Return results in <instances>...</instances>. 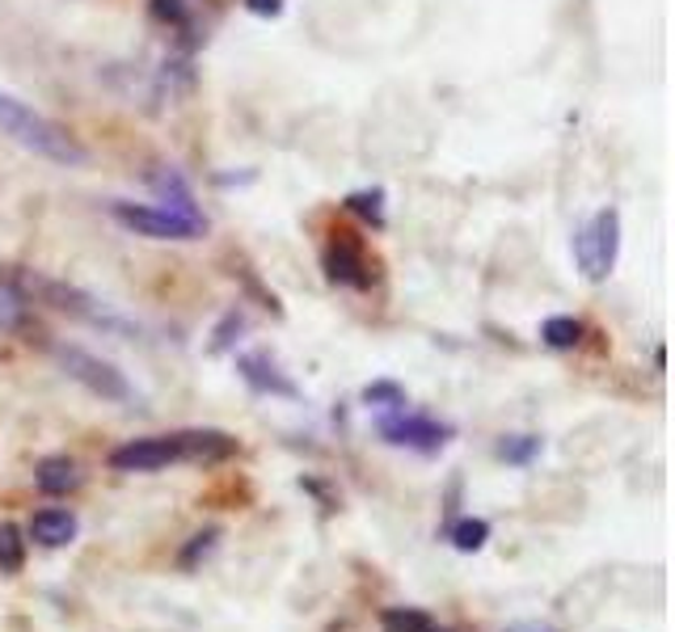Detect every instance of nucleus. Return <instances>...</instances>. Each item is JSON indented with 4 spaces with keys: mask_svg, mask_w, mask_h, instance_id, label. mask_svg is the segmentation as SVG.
I'll list each match as a JSON object with an SVG mask.
<instances>
[{
    "mask_svg": "<svg viewBox=\"0 0 675 632\" xmlns=\"http://www.w3.org/2000/svg\"><path fill=\"white\" fill-rule=\"evenodd\" d=\"M0 136L18 140L22 148L39 152V157H47V161H55V164H85L89 161V152H85V148H81V143H76L60 122H51L47 115L30 110L25 101H18V97L4 94V89H0Z\"/></svg>",
    "mask_w": 675,
    "mask_h": 632,
    "instance_id": "f257e3e1",
    "label": "nucleus"
},
{
    "mask_svg": "<svg viewBox=\"0 0 675 632\" xmlns=\"http://www.w3.org/2000/svg\"><path fill=\"white\" fill-rule=\"evenodd\" d=\"M617 254H621V215L612 207L596 211L575 236V261H579L582 279L603 282L617 266Z\"/></svg>",
    "mask_w": 675,
    "mask_h": 632,
    "instance_id": "f03ea898",
    "label": "nucleus"
},
{
    "mask_svg": "<svg viewBox=\"0 0 675 632\" xmlns=\"http://www.w3.org/2000/svg\"><path fill=\"white\" fill-rule=\"evenodd\" d=\"M110 215L119 219L127 233L148 236V240H199L207 224L186 219V215H173L165 207H140V203H115Z\"/></svg>",
    "mask_w": 675,
    "mask_h": 632,
    "instance_id": "7ed1b4c3",
    "label": "nucleus"
},
{
    "mask_svg": "<svg viewBox=\"0 0 675 632\" xmlns=\"http://www.w3.org/2000/svg\"><path fill=\"white\" fill-rule=\"evenodd\" d=\"M60 363H64V372L73 375L76 384H85L94 397L131 400V384H127V375H122L115 363H106V358H97V354L81 351V346H60Z\"/></svg>",
    "mask_w": 675,
    "mask_h": 632,
    "instance_id": "20e7f679",
    "label": "nucleus"
},
{
    "mask_svg": "<svg viewBox=\"0 0 675 632\" xmlns=\"http://www.w3.org/2000/svg\"><path fill=\"white\" fill-rule=\"evenodd\" d=\"M321 266H325V279L338 282V287H360V291H367V287L376 282V270H372V261H367V249L360 245V236L342 233V228H338L334 240L325 245Z\"/></svg>",
    "mask_w": 675,
    "mask_h": 632,
    "instance_id": "39448f33",
    "label": "nucleus"
},
{
    "mask_svg": "<svg viewBox=\"0 0 675 632\" xmlns=\"http://www.w3.org/2000/svg\"><path fill=\"white\" fill-rule=\"evenodd\" d=\"M169 464H182V447L178 435H148V439H131L110 451V469L115 472H157Z\"/></svg>",
    "mask_w": 675,
    "mask_h": 632,
    "instance_id": "423d86ee",
    "label": "nucleus"
},
{
    "mask_svg": "<svg viewBox=\"0 0 675 632\" xmlns=\"http://www.w3.org/2000/svg\"><path fill=\"white\" fill-rule=\"evenodd\" d=\"M381 439L393 447H414V451H439L452 439V426L435 418H418V414H393L381 421Z\"/></svg>",
    "mask_w": 675,
    "mask_h": 632,
    "instance_id": "0eeeda50",
    "label": "nucleus"
},
{
    "mask_svg": "<svg viewBox=\"0 0 675 632\" xmlns=\"http://www.w3.org/2000/svg\"><path fill=\"white\" fill-rule=\"evenodd\" d=\"M237 372H242V379L254 388V393H275V397H300V388L291 384L288 375L279 372V363L270 358V354L254 351V354H242L237 358Z\"/></svg>",
    "mask_w": 675,
    "mask_h": 632,
    "instance_id": "6e6552de",
    "label": "nucleus"
},
{
    "mask_svg": "<svg viewBox=\"0 0 675 632\" xmlns=\"http://www.w3.org/2000/svg\"><path fill=\"white\" fill-rule=\"evenodd\" d=\"M178 447H182V460H191V464H219V460L237 456V439L224 430H182Z\"/></svg>",
    "mask_w": 675,
    "mask_h": 632,
    "instance_id": "1a4fd4ad",
    "label": "nucleus"
},
{
    "mask_svg": "<svg viewBox=\"0 0 675 632\" xmlns=\"http://www.w3.org/2000/svg\"><path fill=\"white\" fill-rule=\"evenodd\" d=\"M76 532H81V523L64 506H47V511H39V515L30 518V536L39 539L43 548H64V544L76 539Z\"/></svg>",
    "mask_w": 675,
    "mask_h": 632,
    "instance_id": "9d476101",
    "label": "nucleus"
},
{
    "mask_svg": "<svg viewBox=\"0 0 675 632\" xmlns=\"http://www.w3.org/2000/svg\"><path fill=\"white\" fill-rule=\"evenodd\" d=\"M148 182H152V190H157V199L165 203V211H173V215H186V219H199V224H207V219H203V211L194 207V194H191V186L182 182V173H178V169H157Z\"/></svg>",
    "mask_w": 675,
    "mask_h": 632,
    "instance_id": "9b49d317",
    "label": "nucleus"
},
{
    "mask_svg": "<svg viewBox=\"0 0 675 632\" xmlns=\"http://www.w3.org/2000/svg\"><path fill=\"white\" fill-rule=\"evenodd\" d=\"M34 485L47 493V497H64V493H73L81 485V472L68 456H47L39 469H34Z\"/></svg>",
    "mask_w": 675,
    "mask_h": 632,
    "instance_id": "f8f14e48",
    "label": "nucleus"
},
{
    "mask_svg": "<svg viewBox=\"0 0 675 632\" xmlns=\"http://www.w3.org/2000/svg\"><path fill=\"white\" fill-rule=\"evenodd\" d=\"M30 325V304H25L22 287L0 279V333H18Z\"/></svg>",
    "mask_w": 675,
    "mask_h": 632,
    "instance_id": "ddd939ff",
    "label": "nucleus"
},
{
    "mask_svg": "<svg viewBox=\"0 0 675 632\" xmlns=\"http://www.w3.org/2000/svg\"><path fill=\"white\" fill-rule=\"evenodd\" d=\"M540 342L549 351H575L582 342V321H575V317H549L540 325Z\"/></svg>",
    "mask_w": 675,
    "mask_h": 632,
    "instance_id": "4468645a",
    "label": "nucleus"
},
{
    "mask_svg": "<svg viewBox=\"0 0 675 632\" xmlns=\"http://www.w3.org/2000/svg\"><path fill=\"white\" fill-rule=\"evenodd\" d=\"M381 629L385 632H431L435 620L422 608H385Z\"/></svg>",
    "mask_w": 675,
    "mask_h": 632,
    "instance_id": "2eb2a0df",
    "label": "nucleus"
},
{
    "mask_svg": "<svg viewBox=\"0 0 675 632\" xmlns=\"http://www.w3.org/2000/svg\"><path fill=\"white\" fill-rule=\"evenodd\" d=\"M448 539L457 544L460 553H482L485 539H490V523H485V518H457L452 532H448Z\"/></svg>",
    "mask_w": 675,
    "mask_h": 632,
    "instance_id": "dca6fc26",
    "label": "nucleus"
},
{
    "mask_svg": "<svg viewBox=\"0 0 675 632\" xmlns=\"http://www.w3.org/2000/svg\"><path fill=\"white\" fill-rule=\"evenodd\" d=\"M25 565V539L13 523H0V569L4 574H18Z\"/></svg>",
    "mask_w": 675,
    "mask_h": 632,
    "instance_id": "f3484780",
    "label": "nucleus"
},
{
    "mask_svg": "<svg viewBox=\"0 0 675 632\" xmlns=\"http://www.w3.org/2000/svg\"><path fill=\"white\" fill-rule=\"evenodd\" d=\"M346 211H355L363 219H372L376 228L385 224V190H355V194H346Z\"/></svg>",
    "mask_w": 675,
    "mask_h": 632,
    "instance_id": "a211bd4d",
    "label": "nucleus"
},
{
    "mask_svg": "<svg viewBox=\"0 0 675 632\" xmlns=\"http://www.w3.org/2000/svg\"><path fill=\"white\" fill-rule=\"evenodd\" d=\"M540 456V439L536 435H506L503 443H499V460L506 464H532Z\"/></svg>",
    "mask_w": 675,
    "mask_h": 632,
    "instance_id": "6ab92c4d",
    "label": "nucleus"
},
{
    "mask_svg": "<svg viewBox=\"0 0 675 632\" xmlns=\"http://www.w3.org/2000/svg\"><path fill=\"white\" fill-rule=\"evenodd\" d=\"M219 544V527H207V532H199V536H191V544L178 553V565L182 569H194V565L203 561V557H212Z\"/></svg>",
    "mask_w": 675,
    "mask_h": 632,
    "instance_id": "aec40b11",
    "label": "nucleus"
},
{
    "mask_svg": "<svg viewBox=\"0 0 675 632\" xmlns=\"http://www.w3.org/2000/svg\"><path fill=\"white\" fill-rule=\"evenodd\" d=\"M363 400H367V405H393V409H401V405H406V388L393 384V379H376V384L363 388Z\"/></svg>",
    "mask_w": 675,
    "mask_h": 632,
    "instance_id": "412c9836",
    "label": "nucleus"
},
{
    "mask_svg": "<svg viewBox=\"0 0 675 632\" xmlns=\"http://www.w3.org/2000/svg\"><path fill=\"white\" fill-rule=\"evenodd\" d=\"M148 9H152L157 22H169V25H186V18H191L186 13V0H152Z\"/></svg>",
    "mask_w": 675,
    "mask_h": 632,
    "instance_id": "4be33fe9",
    "label": "nucleus"
},
{
    "mask_svg": "<svg viewBox=\"0 0 675 632\" xmlns=\"http://www.w3.org/2000/svg\"><path fill=\"white\" fill-rule=\"evenodd\" d=\"M233 329H237V333H242V329H245V317H242V312H228V321L219 325V333H216V346H212V351H224V346L233 342V338H228Z\"/></svg>",
    "mask_w": 675,
    "mask_h": 632,
    "instance_id": "5701e85b",
    "label": "nucleus"
},
{
    "mask_svg": "<svg viewBox=\"0 0 675 632\" xmlns=\"http://www.w3.org/2000/svg\"><path fill=\"white\" fill-rule=\"evenodd\" d=\"M245 9L258 13V18H279L283 13V0H245Z\"/></svg>",
    "mask_w": 675,
    "mask_h": 632,
    "instance_id": "b1692460",
    "label": "nucleus"
},
{
    "mask_svg": "<svg viewBox=\"0 0 675 632\" xmlns=\"http://www.w3.org/2000/svg\"><path fill=\"white\" fill-rule=\"evenodd\" d=\"M503 632H557L554 624H540V620H519V624H506Z\"/></svg>",
    "mask_w": 675,
    "mask_h": 632,
    "instance_id": "393cba45",
    "label": "nucleus"
},
{
    "mask_svg": "<svg viewBox=\"0 0 675 632\" xmlns=\"http://www.w3.org/2000/svg\"><path fill=\"white\" fill-rule=\"evenodd\" d=\"M431 632H439V629H431Z\"/></svg>",
    "mask_w": 675,
    "mask_h": 632,
    "instance_id": "a878e982",
    "label": "nucleus"
}]
</instances>
